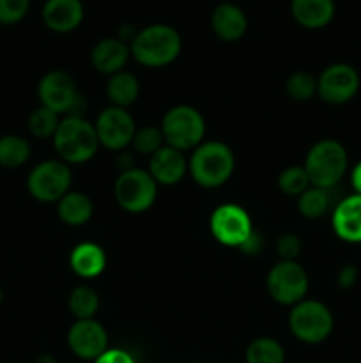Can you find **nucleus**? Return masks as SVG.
I'll list each match as a JSON object with an SVG mask.
<instances>
[{
  "label": "nucleus",
  "mask_w": 361,
  "mask_h": 363,
  "mask_svg": "<svg viewBox=\"0 0 361 363\" xmlns=\"http://www.w3.org/2000/svg\"><path fill=\"white\" fill-rule=\"evenodd\" d=\"M236 170V155L219 140H204L188 158V172L195 183L207 190L223 186Z\"/></svg>",
  "instance_id": "f257e3e1"
},
{
  "label": "nucleus",
  "mask_w": 361,
  "mask_h": 363,
  "mask_svg": "<svg viewBox=\"0 0 361 363\" xmlns=\"http://www.w3.org/2000/svg\"><path fill=\"white\" fill-rule=\"evenodd\" d=\"M131 57L145 67H163L172 64L183 50V39L173 27L154 23L140 28L130 43Z\"/></svg>",
  "instance_id": "f03ea898"
},
{
  "label": "nucleus",
  "mask_w": 361,
  "mask_h": 363,
  "mask_svg": "<svg viewBox=\"0 0 361 363\" xmlns=\"http://www.w3.org/2000/svg\"><path fill=\"white\" fill-rule=\"evenodd\" d=\"M53 147L59 160L67 165L87 163L99 149L94 124L84 116H66L53 135Z\"/></svg>",
  "instance_id": "7ed1b4c3"
},
{
  "label": "nucleus",
  "mask_w": 361,
  "mask_h": 363,
  "mask_svg": "<svg viewBox=\"0 0 361 363\" xmlns=\"http://www.w3.org/2000/svg\"><path fill=\"white\" fill-rule=\"evenodd\" d=\"M349 156L342 142L324 138L315 142L304 158V170L311 186L331 190L345 176Z\"/></svg>",
  "instance_id": "20e7f679"
},
{
  "label": "nucleus",
  "mask_w": 361,
  "mask_h": 363,
  "mask_svg": "<svg viewBox=\"0 0 361 363\" xmlns=\"http://www.w3.org/2000/svg\"><path fill=\"white\" fill-rule=\"evenodd\" d=\"M38 96L41 106L57 116H84L87 108V101L78 92L74 78L62 69L48 71L39 80Z\"/></svg>",
  "instance_id": "39448f33"
},
{
  "label": "nucleus",
  "mask_w": 361,
  "mask_h": 363,
  "mask_svg": "<svg viewBox=\"0 0 361 363\" xmlns=\"http://www.w3.org/2000/svg\"><path fill=\"white\" fill-rule=\"evenodd\" d=\"M161 133L165 144L179 151H193L204 142L205 119L195 106L177 105L172 106L163 116Z\"/></svg>",
  "instance_id": "423d86ee"
},
{
  "label": "nucleus",
  "mask_w": 361,
  "mask_h": 363,
  "mask_svg": "<svg viewBox=\"0 0 361 363\" xmlns=\"http://www.w3.org/2000/svg\"><path fill=\"white\" fill-rule=\"evenodd\" d=\"M289 330L299 342L321 344L335 328V318L326 303L319 300H306L290 307Z\"/></svg>",
  "instance_id": "0eeeda50"
},
{
  "label": "nucleus",
  "mask_w": 361,
  "mask_h": 363,
  "mask_svg": "<svg viewBox=\"0 0 361 363\" xmlns=\"http://www.w3.org/2000/svg\"><path fill=\"white\" fill-rule=\"evenodd\" d=\"M113 195L124 211L138 215L149 211L154 206L158 197V183L152 179L149 170L133 167L119 174L113 184Z\"/></svg>",
  "instance_id": "6e6552de"
},
{
  "label": "nucleus",
  "mask_w": 361,
  "mask_h": 363,
  "mask_svg": "<svg viewBox=\"0 0 361 363\" xmlns=\"http://www.w3.org/2000/svg\"><path fill=\"white\" fill-rule=\"evenodd\" d=\"M265 289L273 301L283 307H294L306 298L310 277L297 261H278L269 269Z\"/></svg>",
  "instance_id": "1a4fd4ad"
},
{
  "label": "nucleus",
  "mask_w": 361,
  "mask_h": 363,
  "mask_svg": "<svg viewBox=\"0 0 361 363\" xmlns=\"http://www.w3.org/2000/svg\"><path fill=\"white\" fill-rule=\"evenodd\" d=\"M73 172L62 160H45L30 170L27 179L28 194L39 202L53 204L71 191Z\"/></svg>",
  "instance_id": "9d476101"
},
{
  "label": "nucleus",
  "mask_w": 361,
  "mask_h": 363,
  "mask_svg": "<svg viewBox=\"0 0 361 363\" xmlns=\"http://www.w3.org/2000/svg\"><path fill=\"white\" fill-rule=\"evenodd\" d=\"M212 238L223 247L241 248L253 234V223L246 209L239 204H219L209 218Z\"/></svg>",
  "instance_id": "9b49d317"
},
{
  "label": "nucleus",
  "mask_w": 361,
  "mask_h": 363,
  "mask_svg": "<svg viewBox=\"0 0 361 363\" xmlns=\"http://www.w3.org/2000/svg\"><path fill=\"white\" fill-rule=\"evenodd\" d=\"M360 73L350 64L336 62L326 67L317 78V96L328 105H345L357 94Z\"/></svg>",
  "instance_id": "f8f14e48"
},
{
  "label": "nucleus",
  "mask_w": 361,
  "mask_h": 363,
  "mask_svg": "<svg viewBox=\"0 0 361 363\" xmlns=\"http://www.w3.org/2000/svg\"><path fill=\"white\" fill-rule=\"evenodd\" d=\"M96 133H98L99 145L110 149V151H124L137 131L133 116L127 112V108L120 106H106L103 112H99L96 119Z\"/></svg>",
  "instance_id": "ddd939ff"
},
{
  "label": "nucleus",
  "mask_w": 361,
  "mask_h": 363,
  "mask_svg": "<svg viewBox=\"0 0 361 363\" xmlns=\"http://www.w3.org/2000/svg\"><path fill=\"white\" fill-rule=\"evenodd\" d=\"M67 346L81 360H96L108 350V333L96 319H76L67 332Z\"/></svg>",
  "instance_id": "4468645a"
},
{
  "label": "nucleus",
  "mask_w": 361,
  "mask_h": 363,
  "mask_svg": "<svg viewBox=\"0 0 361 363\" xmlns=\"http://www.w3.org/2000/svg\"><path fill=\"white\" fill-rule=\"evenodd\" d=\"M147 170L158 186H176L188 174V158L183 151L165 144L151 156Z\"/></svg>",
  "instance_id": "2eb2a0df"
},
{
  "label": "nucleus",
  "mask_w": 361,
  "mask_h": 363,
  "mask_svg": "<svg viewBox=\"0 0 361 363\" xmlns=\"http://www.w3.org/2000/svg\"><path fill=\"white\" fill-rule=\"evenodd\" d=\"M85 16L81 0H46L42 6V21L57 34L76 30Z\"/></svg>",
  "instance_id": "dca6fc26"
},
{
  "label": "nucleus",
  "mask_w": 361,
  "mask_h": 363,
  "mask_svg": "<svg viewBox=\"0 0 361 363\" xmlns=\"http://www.w3.org/2000/svg\"><path fill=\"white\" fill-rule=\"evenodd\" d=\"M331 225L336 236L345 243H361V195L353 194L336 204Z\"/></svg>",
  "instance_id": "f3484780"
},
{
  "label": "nucleus",
  "mask_w": 361,
  "mask_h": 363,
  "mask_svg": "<svg viewBox=\"0 0 361 363\" xmlns=\"http://www.w3.org/2000/svg\"><path fill=\"white\" fill-rule=\"evenodd\" d=\"M131 57L127 43L119 38H105L94 45L91 50V64L98 73L112 77L124 69Z\"/></svg>",
  "instance_id": "a211bd4d"
},
{
  "label": "nucleus",
  "mask_w": 361,
  "mask_h": 363,
  "mask_svg": "<svg viewBox=\"0 0 361 363\" xmlns=\"http://www.w3.org/2000/svg\"><path fill=\"white\" fill-rule=\"evenodd\" d=\"M211 28L219 41L236 43L246 34L248 18L239 6L232 2H223L212 11Z\"/></svg>",
  "instance_id": "6ab92c4d"
},
{
  "label": "nucleus",
  "mask_w": 361,
  "mask_h": 363,
  "mask_svg": "<svg viewBox=\"0 0 361 363\" xmlns=\"http://www.w3.org/2000/svg\"><path fill=\"white\" fill-rule=\"evenodd\" d=\"M290 14L301 27L317 30L331 23L335 18V2L333 0H292Z\"/></svg>",
  "instance_id": "aec40b11"
},
{
  "label": "nucleus",
  "mask_w": 361,
  "mask_h": 363,
  "mask_svg": "<svg viewBox=\"0 0 361 363\" xmlns=\"http://www.w3.org/2000/svg\"><path fill=\"white\" fill-rule=\"evenodd\" d=\"M69 266L80 279L91 280L101 275L106 268V254L98 243L84 241L69 254Z\"/></svg>",
  "instance_id": "412c9836"
},
{
  "label": "nucleus",
  "mask_w": 361,
  "mask_h": 363,
  "mask_svg": "<svg viewBox=\"0 0 361 363\" xmlns=\"http://www.w3.org/2000/svg\"><path fill=\"white\" fill-rule=\"evenodd\" d=\"M57 215L60 222L69 227H80L91 222L94 215V204L91 197L81 191H67L59 202H57Z\"/></svg>",
  "instance_id": "4be33fe9"
},
{
  "label": "nucleus",
  "mask_w": 361,
  "mask_h": 363,
  "mask_svg": "<svg viewBox=\"0 0 361 363\" xmlns=\"http://www.w3.org/2000/svg\"><path fill=\"white\" fill-rule=\"evenodd\" d=\"M106 96H108L113 106L127 108L140 96V82L130 71H119V73L108 77V82H106Z\"/></svg>",
  "instance_id": "5701e85b"
},
{
  "label": "nucleus",
  "mask_w": 361,
  "mask_h": 363,
  "mask_svg": "<svg viewBox=\"0 0 361 363\" xmlns=\"http://www.w3.org/2000/svg\"><path fill=\"white\" fill-rule=\"evenodd\" d=\"M30 158V144L20 135L0 137V167L18 169Z\"/></svg>",
  "instance_id": "b1692460"
},
{
  "label": "nucleus",
  "mask_w": 361,
  "mask_h": 363,
  "mask_svg": "<svg viewBox=\"0 0 361 363\" xmlns=\"http://www.w3.org/2000/svg\"><path fill=\"white\" fill-rule=\"evenodd\" d=\"M244 360L246 363H283L285 350L273 337H258L248 344L244 351Z\"/></svg>",
  "instance_id": "393cba45"
},
{
  "label": "nucleus",
  "mask_w": 361,
  "mask_h": 363,
  "mask_svg": "<svg viewBox=\"0 0 361 363\" xmlns=\"http://www.w3.org/2000/svg\"><path fill=\"white\" fill-rule=\"evenodd\" d=\"M69 312L76 319H94L99 311V294L91 286H78L67 298Z\"/></svg>",
  "instance_id": "a878e982"
},
{
  "label": "nucleus",
  "mask_w": 361,
  "mask_h": 363,
  "mask_svg": "<svg viewBox=\"0 0 361 363\" xmlns=\"http://www.w3.org/2000/svg\"><path fill=\"white\" fill-rule=\"evenodd\" d=\"M331 199H329V190L324 188L310 186L297 197V211L303 218L317 220L329 211Z\"/></svg>",
  "instance_id": "bb28decb"
},
{
  "label": "nucleus",
  "mask_w": 361,
  "mask_h": 363,
  "mask_svg": "<svg viewBox=\"0 0 361 363\" xmlns=\"http://www.w3.org/2000/svg\"><path fill=\"white\" fill-rule=\"evenodd\" d=\"M278 190L287 197H299L306 188H310V179L306 176V170L303 165H290L285 167L282 172L278 174Z\"/></svg>",
  "instance_id": "cd10ccee"
},
{
  "label": "nucleus",
  "mask_w": 361,
  "mask_h": 363,
  "mask_svg": "<svg viewBox=\"0 0 361 363\" xmlns=\"http://www.w3.org/2000/svg\"><path fill=\"white\" fill-rule=\"evenodd\" d=\"M285 91L294 101H310L314 96H317V78L306 71H296L287 78Z\"/></svg>",
  "instance_id": "c85d7f7f"
},
{
  "label": "nucleus",
  "mask_w": 361,
  "mask_h": 363,
  "mask_svg": "<svg viewBox=\"0 0 361 363\" xmlns=\"http://www.w3.org/2000/svg\"><path fill=\"white\" fill-rule=\"evenodd\" d=\"M163 145H165V138H163L161 128L159 126L137 128L133 140H131L133 151L142 156H149V158H151L156 151H159Z\"/></svg>",
  "instance_id": "c756f323"
},
{
  "label": "nucleus",
  "mask_w": 361,
  "mask_h": 363,
  "mask_svg": "<svg viewBox=\"0 0 361 363\" xmlns=\"http://www.w3.org/2000/svg\"><path fill=\"white\" fill-rule=\"evenodd\" d=\"M60 124V116H57L52 110L39 106L28 117V131L35 138H53L57 128Z\"/></svg>",
  "instance_id": "7c9ffc66"
},
{
  "label": "nucleus",
  "mask_w": 361,
  "mask_h": 363,
  "mask_svg": "<svg viewBox=\"0 0 361 363\" xmlns=\"http://www.w3.org/2000/svg\"><path fill=\"white\" fill-rule=\"evenodd\" d=\"M30 9V0H0V25L20 23Z\"/></svg>",
  "instance_id": "2f4dec72"
},
{
  "label": "nucleus",
  "mask_w": 361,
  "mask_h": 363,
  "mask_svg": "<svg viewBox=\"0 0 361 363\" xmlns=\"http://www.w3.org/2000/svg\"><path fill=\"white\" fill-rule=\"evenodd\" d=\"M301 240L297 234L285 233L276 240V254H278L280 261H296L301 254Z\"/></svg>",
  "instance_id": "473e14b6"
},
{
  "label": "nucleus",
  "mask_w": 361,
  "mask_h": 363,
  "mask_svg": "<svg viewBox=\"0 0 361 363\" xmlns=\"http://www.w3.org/2000/svg\"><path fill=\"white\" fill-rule=\"evenodd\" d=\"M357 279H360V272H357V266L354 264H345L338 269L336 273V284H338L340 289L349 291L356 286Z\"/></svg>",
  "instance_id": "72a5a7b5"
},
{
  "label": "nucleus",
  "mask_w": 361,
  "mask_h": 363,
  "mask_svg": "<svg viewBox=\"0 0 361 363\" xmlns=\"http://www.w3.org/2000/svg\"><path fill=\"white\" fill-rule=\"evenodd\" d=\"M94 363H137L127 351L119 350V347H108Z\"/></svg>",
  "instance_id": "f704fd0d"
},
{
  "label": "nucleus",
  "mask_w": 361,
  "mask_h": 363,
  "mask_svg": "<svg viewBox=\"0 0 361 363\" xmlns=\"http://www.w3.org/2000/svg\"><path fill=\"white\" fill-rule=\"evenodd\" d=\"M260 247H262L260 236H258V234L253 230V234H251V236L248 238V241L243 245V247L239 248V250H243L244 254H248V255H255V254H258Z\"/></svg>",
  "instance_id": "c9c22d12"
},
{
  "label": "nucleus",
  "mask_w": 361,
  "mask_h": 363,
  "mask_svg": "<svg viewBox=\"0 0 361 363\" xmlns=\"http://www.w3.org/2000/svg\"><path fill=\"white\" fill-rule=\"evenodd\" d=\"M350 183H353L354 194L361 195V162H357L350 170Z\"/></svg>",
  "instance_id": "e433bc0d"
},
{
  "label": "nucleus",
  "mask_w": 361,
  "mask_h": 363,
  "mask_svg": "<svg viewBox=\"0 0 361 363\" xmlns=\"http://www.w3.org/2000/svg\"><path fill=\"white\" fill-rule=\"evenodd\" d=\"M34 363H59V362H57L52 354H41V357L35 358Z\"/></svg>",
  "instance_id": "4c0bfd02"
},
{
  "label": "nucleus",
  "mask_w": 361,
  "mask_h": 363,
  "mask_svg": "<svg viewBox=\"0 0 361 363\" xmlns=\"http://www.w3.org/2000/svg\"><path fill=\"white\" fill-rule=\"evenodd\" d=\"M2 300H4V294H2V289H0V305H2Z\"/></svg>",
  "instance_id": "58836bf2"
},
{
  "label": "nucleus",
  "mask_w": 361,
  "mask_h": 363,
  "mask_svg": "<svg viewBox=\"0 0 361 363\" xmlns=\"http://www.w3.org/2000/svg\"><path fill=\"white\" fill-rule=\"evenodd\" d=\"M195 363H202V362H195Z\"/></svg>",
  "instance_id": "ea45409f"
}]
</instances>
